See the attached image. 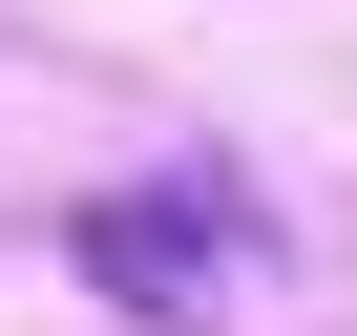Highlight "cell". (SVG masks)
<instances>
[{
    "mask_svg": "<svg viewBox=\"0 0 357 336\" xmlns=\"http://www.w3.org/2000/svg\"><path fill=\"white\" fill-rule=\"evenodd\" d=\"M126 315H168V336H190V315H231L252 294V211L211 190V168H147V190H84V231H63Z\"/></svg>",
    "mask_w": 357,
    "mask_h": 336,
    "instance_id": "obj_1",
    "label": "cell"
}]
</instances>
